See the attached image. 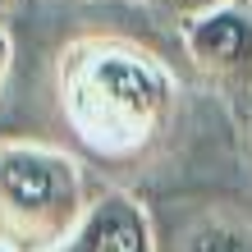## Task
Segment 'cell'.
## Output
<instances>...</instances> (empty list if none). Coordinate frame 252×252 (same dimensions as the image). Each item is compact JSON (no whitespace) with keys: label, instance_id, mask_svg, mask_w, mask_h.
Instances as JSON below:
<instances>
[{"label":"cell","instance_id":"52a82bcc","mask_svg":"<svg viewBox=\"0 0 252 252\" xmlns=\"http://www.w3.org/2000/svg\"><path fill=\"white\" fill-rule=\"evenodd\" d=\"M9 69H14V37H9V28L0 23V96H5V83H9Z\"/></svg>","mask_w":252,"mask_h":252},{"label":"cell","instance_id":"277c9868","mask_svg":"<svg viewBox=\"0 0 252 252\" xmlns=\"http://www.w3.org/2000/svg\"><path fill=\"white\" fill-rule=\"evenodd\" d=\"M55 252H160V243L147 206L124 188H106L92 197L83 225Z\"/></svg>","mask_w":252,"mask_h":252},{"label":"cell","instance_id":"7a4b0ae2","mask_svg":"<svg viewBox=\"0 0 252 252\" xmlns=\"http://www.w3.org/2000/svg\"><path fill=\"white\" fill-rule=\"evenodd\" d=\"M92 188L83 160L64 147L0 138V248L55 252L83 225Z\"/></svg>","mask_w":252,"mask_h":252},{"label":"cell","instance_id":"30bf717a","mask_svg":"<svg viewBox=\"0 0 252 252\" xmlns=\"http://www.w3.org/2000/svg\"><path fill=\"white\" fill-rule=\"evenodd\" d=\"M0 252H9V248H0Z\"/></svg>","mask_w":252,"mask_h":252},{"label":"cell","instance_id":"5b68a950","mask_svg":"<svg viewBox=\"0 0 252 252\" xmlns=\"http://www.w3.org/2000/svg\"><path fill=\"white\" fill-rule=\"evenodd\" d=\"M179 252H252V220L234 211H211L184 229Z\"/></svg>","mask_w":252,"mask_h":252},{"label":"cell","instance_id":"9c48e42d","mask_svg":"<svg viewBox=\"0 0 252 252\" xmlns=\"http://www.w3.org/2000/svg\"><path fill=\"white\" fill-rule=\"evenodd\" d=\"M243 5H252V0H243Z\"/></svg>","mask_w":252,"mask_h":252},{"label":"cell","instance_id":"8992f818","mask_svg":"<svg viewBox=\"0 0 252 252\" xmlns=\"http://www.w3.org/2000/svg\"><path fill=\"white\" fill-rule=\"evenodd\" d=\"M152 5L165 14V19L179 28L184 19H197V14H206V9H220V5H229V0H152Z\"/></svg>","mask_w":252,"mask_h":252},{"label":"cell","instance_id":"3957f363","mask_svg":"<svg viewBox=\"0 0 252 252\" xmlns=\"http://www.w3.org/2000/svg\"><path fill=\"white\" fill-rule=\"evenodd\" d=\"M179 41L192 69L216 87L239 115L252 106V5L229 0L179 23Z\"/></svg>","mask_w":252,"mask_h":252},{"label":"cell","instance_id":"6da1fadb","mask_svg":"<svg viewBox=\"0 0 252 252\" xmlns=\"http://www.w3.org/2000/svg\"><path fill=\"white\" fill-rule=\"evenodd\" d=\"M60 115L87 152L124 160L165 138L179 106L174 73L133 37L87 32L73 37L55 60Z\"/></svg>","mask_w":252,"mask_h":252},{"label":"cell","instance_id":"ba28073f","mask_svg":"<svg viewBox=\"0 0 252 252\" xmlns=\"http://www.w3.org/2000/svg\"><path fill=\"white\" fill-rule=\"evenodd\" d=\"M243 120H248V138H252V106H248V115H243Z\"/></svg>","mask_w":252,"mask_h":252}]
</instances>
